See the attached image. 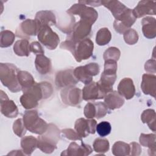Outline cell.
Masks as SVG:
<instances>
[{
	"label": "cell",
	"mask_w": 156,
	"mask_h": 156,
	"mask_svg": "<svg viewBox=\"0 0 156 156\" xmlns=\"http://www.w3.org/2000/svg\"><path fill=\"white\" fill-rule=\"evenodd\" d=\"M60 48L71 52L77 62L88 59L93 54L94 44L90 38H85L77 42L66 40L62 42Z\"/></svg>",
	"instance_id": "cell-1"
},
{
	"label": "cell",
	"mask_w": 156,
	"mask_h": 156,
	"mask_svg": "<svg viewBox=\"0 0 156 156\" xmlns=\"http://www.w3.org/2000/svg\"><path fill=\"white\" fill-rule=\"evenodd\" d=\"M18 71V68L12 63H1L0 64L1 82L13 93L22 90L17 77Z\"/></svg>",
	"instance_id": "cell-2"
},
{
	"label": "cell",
	"mask_w": 156,
	"mask_h": 156,
	"mask_svg": "<svg viewBox=\"0 0 156 156\" xmlns=\"http://www.w3.org/2000/svg\"><path fill=\"white\" fill-rule=\"evenodd\" d=\"M59 140V130L52 124H49L45 133L37 138V147L43 152L51 154L57 148Z\"/></svg>",
	"instance_id": "cell-3"
},
{
	"label": "cell",
	"mask_w": 156,
	"mask_h": 156,
	"mask_svg": "<svg viewBox=\"0 0 156 156\" xmlns=\"http://www.w3.org/2000/svg\"><path fill=\"white\" fill-rule=\"evenodd\" d=\"M117 63L114 60H105L104 69L98 82L106 94L113 91V85L116 79Z\"/></svg>",
	"instance_id": "cell-4"
},
{
	"label": "cell",
	"mask_w": 156,
	"mask_h": 156,
	"mask_svg": "<svg viewBox=\"0 0 156 156\" xmlns=\"http://www.w3.org/2000/svg\"><path fill=\"white\" fill-rule=\"evenodd\" d=\"M23 119L26 129L32 133L42 135L48 129V124L40 118L37 110L26 111Z\"/></svg>",
	"instance_id": "cell-5"
},
{
	"label": "cell",
	"mask_w": 156,
	"mask_h": 156,
	"mask_svg": "<svg viewBox=\"0 0 156 156\" xmlns=\"http://www.w3.org/2000/svg\"><path fill=\"white\" fill-rule=\"evenodd\" d=\"M69 15H77L82 21H86L93 25L98 17V13L93 7L85 4L77 3L73 5L66 12Z\"/></svg>",
	"instance_id": "cell-6"
},
{
	"label": "cell",
	"mask_w": 156,
	"mask_h": 156,
	"mask_svg": "<svg viewBox=\"0 0 156 156\" xmlns=\"http://www.w3.org/2000/svg\"><path fill=\"white\" fill-rule=\"evenodd\" d=\"M92 25L86 21L80 20L73 24L68 32L66 39L73 42H77L85 38L90 34Z\"/></svg>",
	"instance_id": "cell-7"
},
{
	"label": "cell",
	"mask_w": 156,
	"mask_h": 156,
	"mask_svg": "<svg viewBox=\"0 0 156 156\" xmlns=\"http://www.w3.org/2000/svg\"><path fill=\"white\" fill-rule=\"evenodd\" d=\"M39 41L50 50L55 49L60 42L58 35L49 26H43L38 34Z\"/></svg>",
	"instance_id": "cell-8"
},
{
	"label": "cell",
	"mask_w": 156,
	"mask_h": 156,
	"mask_svg": "<svg viewBox=\"0 0 156 156\" xmlns=\"http://www.w3.org/2000/svg\"><path fill=\"white\" fill-rule=\"evenodd\" d=\"M41 27L35 20L27 19L22 22L16 30L18 37L27 39L30 36L38 35Z\"/></svg>",
	"instance_id": "cell-9"
},
{
	"label": "cell",
	"mask_w": 156,
	"mask_h": 156,
	"mask_svg": "<svg viewBox=\"0 0 156 156\" xmlns=\"http://www.w3.org/2000/svg\"><path fill=\"white\" fill-rule=\"evenodd\" d=\"M96 125L97 122L93 118L87 119L81 118L76 120L74 129L81 138H85L90 133H95Z\"/></svg>",
	"instance_id": "cell-10"
},
{
	"label": "cell",
	"mask_w": 156,
	"mask_h": 156,
	"mask_svg": "<svg viewBox=\"0 0 156 156\" xmlns=\"http://www.w3.org/2000/svg\"><path fill=\"white\" fill-rule=\"evenodd\" d=\"M61 98L63 103L69 105H77L82 100V90L74 86L66 87L61 92Z\"/></svg>",
	"instance_id": "cell-11"
},
{
	"label": "cell",
	"mask_w": 156,
	"mask_h": 156,
	"mask_svg": "<svg viewBox=\"0 0 156 156\" xmlns=\"http://www.w3.org/2000/svg\"><path fill=\"white\" fill-rule=\"evenodd\" d=\"M82 94V99L88 101L104 98L106 93L101 88L98 82H91L85 85Z\"/></svg>",
	"instance_id": "cell-12"
},
{
	"label": "cell",
	"mask_w": 156,
	"mask_h": 156,
	"mask_svg": "<svg viewBox=\"0 0 156 156\" xmlns=\"http://www.w3.org/2000/svg\"><path fill=\"white\" fill-rule=\"evenodd\" d=\"M1 112L7 118H15L18 115V109L12 100H9L7 95L2 91H0Z\"/></svg>",
	"instance_id": "cell-13"
},
{
	"label": "cell",
	"mask_w": 156,
	"mask_h": 156,
	"mask_svg": "<svg viewBox=\"0 0 156 156\" xmlns=\"http://www.w3.org/2000/svg\"><path fill=\"white\" fill-rule=\"evenodd\" d=\"M78 82L74 75V71L73 69L60 71L55 76V85L59 88L74 86Z\"/></svg>",
	"instance_id": "cell-14"
},
{
	"label": "cell",
	"mask_w": 156,
	"mask_h": 156,
	"mask_svg": "<svg viewBox=\"0 0 156 156\" xmlns=\"http://www.w3.org/2000/svg\"><path fill=\"white\" fill-rule=\"evenodd\" d=\"M93 149L91 146L89 144H85L82 140L80 146L76 142L71 143L68 149L62 152L61 155L86 156L90 155Z\"/></svg>",
	"instance_id": "cell-15"
},
{
	"label": "cell",
	"mask_w": 156,
	"mask_h": 156,
	"mask_svg": "<svg viewBox=\"0 0 156 156\" xmlns=\"http://www.w3.org/2000/svg\"><path fill=\"white\" fill-rule=\"evenodd\" d=\"M135 21L136 18L132 13V10L130 9L127 13L121 16L119 20H115L113 23V27L116 32L122 34L127 30L129 29Z\"/></svg>",
	"instance_id": "cell-16"
},
{
	"label": "cell",
	"mask_w": 156,
	"mask_h": 156,
	"mask_svg": "<svg viewBox=\"0 0 156 156\" xmlns=\"http://www.w3.org/2000/svg\"><path fill=\"white\" fill-rule=\"evenodd\" d=\"M156 2L150 1H141L132 10V13L135 18H141L146 15H155Z\"/></svg>",
	"instance_id": "cell-17"
},
{
	"label": "cell",
	"mask_w": 156,
	"mask_h": 156,
	"mask_svg": "<svg viewBox=\"0 0 156 156\" xmlns=\"http://www.w3.org/2000/svg\"><path fill=\"white\" fill-rule=\"evenodd\" d=\"M101 3L104 7L110 10L115 20L119 19L130 10L119 1H102Z\"/></svg>",
	"instance_id": "cell-18"
},
{
	"label": "cell",
	"mask_w": 156,
	"mask_h": 156,
	"mask_svg": "<svg viewBox=\"0 0 156 156\" xmlns=\"http://www.w3.org/2000/svg\"><path fill=\"white\" fill-rule=\"evenodd\" d=\"M141 88L144 94L155 98L156 76L151 74H144L142 77Z\"/></svg>",
	"instance_id": "cell-19"
},
{
	"label": "cell",
	"mask_w": 156,
	"mask_h": 156,
	"mask_svg": "<svg viewBox=\"0 0 156 156\" xmlns=\"http://www.w3.org/2000/svg\"><path fill=\"white\" fill-rule=\"evenodd\" d=\"M118 92L126 99H132L135 93V88L133 80L129 77L122 79L118 86Z\"/></svg>",
	"instance_id": "cell-20"
},
{
	"label": "cell",
	"mask_w": 156,
	"mask_h": 156,
	"mask_svg": "<svg viewBox=\"0 0 156 156\" xmlns=\"http://www.w3.org/2000/svg\"><path fill=\"white\" fill-rule=\"evenodd\" d=\"M104 102L108 108L115 110L119 108L124 103V99L116 91H112L108 93L104 97Z\"/></svg>",
	"instance_id": "cell-21"
},
{
	"label": "cell",
	"mask_w": 156,
	"mask_h": 156,
	"mask_svg": "<svg viewBox=\"0 0 156 156\" xmlns=\"http://www.w3.org/2000/svg\"><path fill=\"white\" fill-rule=\"evenodd\" d=\"M142 31L144 36L149 39L156 37V21L151 16H146L141 21Z\"/></svg>",
	"instance_id": "cell-22"
},
{
	"label": "cell",
	"mask_w": 156,
	"mask_h": 156,
	"mask_svg": "<svg viewBox=\"0 0 156 156\" xmlns=\"http://www.w3.org/2000/svg\"><path fill=\"white\" fill-rule=\"evenodd\" d=\"M35 20L41 27L51 26L55 24L56 19L54 13L50 10H41L36 13Z\"/></svg>",
	"instance_id": "cell-23"
},
{
	"label": "cell",
	"mask_w": 156,
	"mask_h": 156,
	"mask_svg": "<svg viewBox=\"0 0 156 156\" xmlns=\"http://www.w3.org/2000/svg\"><path fill=\"white\" fill-rule=\"evenodd\" d=\"M35 65L37 71L43 75L50 73L52 69L51 60L44 54L37 55L35 60Z\"/></svg>",
	"instance_id": "cell-24"
},
{
	"label": "cell",
	"mask_w": 156,
	"mask_h": 156,
	"mask_svg": "<svg viewBox=\"0 0 156 156\" xmlns=\"http://www.w3.org/2000/svg\"><path fill=\"white\" fill-rule=\"evenodd\" d=\"M21 146L26 155H30L37 147V138L33 136H27L21 140Z\"/></svg>",
	"instance_id": "cell-25"
},
{
	"label": "cell",
	"mask_w": 156,
	"mask_h": 156,
	"mask_svg": "<svg viewBox=\"0 0 156 156\" xmlns=\"http://www.w3.org/2000/svg\"><path fill=\"white\" fill-rule=\"evenodd\" d=\"M155 136L156 135L154 133H141L140 135V143L143 146L149 147V155H155Z\"/></svg>",
	"instance_id": "cell-26"
},
{
	"label": "cell",
	"mask_w": 156,
	"mask_h": 156,
	"mask_svg": "<svg viewBox=\"0 0 156 156\" xmlns=\"http://www.w3.org/2000/svg\"><path fill=\"white\" fill-rule=\"evenodd\" d=\"M17 77L23 91L31 87L35 83L33 76L25 71H19L17 74Z\"/></svg>",
	"instance_id": "cell-27"
},
{
	"label": "cell",
	"mask_w": 156,
	"mask_h": 156,
	"mask_svg": "<svg viewBox=\"0 0 156 156\" xmlns=\"http://www.w3.org/2000/svg\"><path fill=\"white\" fill-rule=\"evenodd\" d=\"M20 102L26 109H31L36 107L38 104L39 100L30 92H24L20 98Z\"/></svg>",
	"instance_id": "cell-28"
},
{
	"label": "cell",
	"mask_w": 156,
	"mask_h": 156,
	"mask_svg": "<svg viewBox=\"0 0 156 156\" xmlns=\"http://www.w3.org/2000/svg\"><path fill=\"white\" fill-rule=\"evenodd\" d=\"M29 43L27 40L22 39L15 42L13 46V51L18 56L27 57L30 54Z\"/></svg>",
	"instance_id": "cell-29"
},
{
	"label": "cell",
	"mask_w": 156,
	"mask_h": 156,
	"mask_svg": "<svg viewBox=\"0 0 156 156\" xmlns=\"http://www.w3.org/2000/svg\"><path fill=\"white\" fill-rule=\"evenodd\" d=\"M155 112L153 109L145 110L141 115V119L143 123L147 124L150 129L155 132Z\"/></svg>",
	"instance_id": "cell-30"
},
{
	"label": "cell",
	"mask_w": 156,
	"mask_h": 156,
	"mask_svg": "<svg viewBox=\"0 0 156 156\" xmlns=\"http://www.w3.org/2000/svg\"><path fill=\"white\" fill-rule=\"evenodd\" d=\"M74 75L78 81L82 82L85 85L88 84L93 80V77L89 74L85 66L76 68L74 69Z\"/></svg>",
	"instance_id": "cell-31"
},
{
	"label": "cell",
	"mask_w": 156,
	"mask_h": 156,
	"mask_svg": "<svg viewBox=\"0 0 156 156\" xmlns=\"http://www.w3.org/2000/svg\"><path fill=\"white\" fill-rule=\"evenodd\" d=\"M112 153L116 156H126L130 155V144L119 141L114 143L112 149Z\"/></svg>",
	"instance_id": "cell-32"
},
{
	"label": "cell",
	"mask_w": 156,
	"mask_h": 156,
	"mask_svg": "<svg viewBox=\"0 0 156 156\" xmlns=\"http://www.w3.org/2000/svg\"><path fill=\"white\" fill-rule=\"evenodd\" d=\"M111 38V32L107 28L104 27L98 31L96 37V42L99 46H104L110 42Z\"/></svg>",
	"instance_id": "cell-33"
},
{
	"label": "cell",
	"mask_w": 156,
	"mask_h": 156,
	"mask_svg": "<svg viewBox=\"0 0 156 156\" xmlns=\"http://www.w3.org/2000/svg\"><path fill=\"white\" fill-rule=\"evenodd\" d=\"M15 34L8 30H2L0 34V46L1 48H7L11 46L14 40Z\"/></svg>",
	"instance_id": "cell-34"
},
{
	"label": "cell",
	"mask_w": 156,
	"mask_h": 156,
	"mask_svg": "<svg viewBox=\"0 0 156 156\" xmlns=\"http://www.w3.org/2000/svg\"><path fill=\"white\" fill-rule=\"evenodd\" d=\"M93 146L96 152L104 154L109 150L110 144L107 139L98 138L94 141Z\"/></svg>",
	"instance_id": "cell-35"
},
{
	"label": "cell",
	"mask_w": 156,
	"mask_h": 156,
	"mask_svg": "<svg viewBox=\"0 0 156 156\" xmlns=\"http://www.w3.org/2000/svg\"><path fill=\"white\" fill-rule=\"evenodd\" d=\"M121 55L119 49L116 47H110L104 53L103 58L105 60H112L117 62Z\"/></svg>",
	"instance_id": "cell-36"
},
{
	"label": "cell",
	"mask_w": 156,
	"mask_h": 156,
	"mask_svg": "<svg viewBox=\"0 0 156 156\" xmlns=\"http://www.w3.org/2000/svg\"><path fill=\"white\" fill-rule=\"evenodd\" d=\"M13 132L19 137L23 136L27 130L24 124L23 119L19 118L16 119L13 124Z\"/></svg>",
	"instance_id": "cell-37"
},
{
	"label": "cell",
	"mask_w": 156,
	"mask_h": 156,
	"mask_svg": "<svg viewBox=\"0 0 156 156\" xmlns=\"http://www.w3.org/2000/svg\"><path fill=\"white\" fill-rule=\"evenodd\" d=\"M124 40L128 44H134L138 40V33L134 29H129L124 33Z\"/></svg>",
	"instance_id": "cell-38"
},
{
	"label": "cell",
	"mask_w": 156,
	"mask_h": 156,
	"mask_svg": "<svg viewBox=\"0 0 156 156\" xmlns=\"http://www.w3.org/2000/svg\"><path fill=\"white\" fill-rule=\"evenodd\" d=\"M112 130L110 124L107 121H102L96 125V131L101 136L108 135Z\"/></svg>",
	"instance_id": "cell-39"
},
{
	"label": "cell",
	"mask_w": 156,
	"mask_h": 156,
	"mask_svg": "<svg viewBox=\"0 0 156 156\" xmlns=\"http://www.w3.org/2000/svg\"><path fill=\"white\" fill-rule=\"evenodd\" d=\"M96 107V116L97 119L104 117L108 112V107L105 102H94Z\"/></svg>",
	"instance_id": "cell-40"
},
{
	"label": "cell",
	"mask_w": 156,
	"mask_h": 156,
	"mask_svg": "<svg viewBox=\"0 0 156 156\" xmlns=\"http://www.w3.org/2000/svg\"><path fill=\"white\" fill-rule=\"evenodd\" d=\"M84 115L88 119H92L96 116V107L94 103L88 102L86 104L83 110Z\"/></svg>",
	"instance_id": "cell-41"
},
{
	"label": "cell",
	"mask_w": 156,
	"mask_h": 156,
	"mask_svg": "<svg viewBox=\"0 0 156 156\" xmlns=\"http://www.w3.org/2000/svg\"><path fill=\"white\" fill-rule=\"evenodd\" d=\"M62 133L66 138L71 140H80L82 141V138L78 135V133L72 129H63Z\"/></svg>",
	"instance_id": "cell-42"
},
{
	"label": "cell",
	"mask_w": 156,
	"mask_h": 156,
	"mask_svg": "<svg viewBox=\"0 0 156 156\" xmlns=\"http://www.w3.org/2000/svg\"><path fill=\"white\" fill-rule=\"evenodd\" d=\"M85 67L91 76H94L99 73V66L96 63H90L85 65Z\"/></svg>",
	"instance_id": "cell-43"
},
{
	"label": "cell",
	"mask_w": 156,
	"mask_h": 156,
	"mask_svg": "<svg viewBox=\"0 0 156 156\" xmlns=\"http://www.w3.org/2000/svg\"><path fill=\"white\" fill-rule=\"evenodd\" d=\"M29 48L30 52H32L37 55L43 54L44 53V51L40 43L37 41H34L31 43L29 45Z\"/></svg>",
	"instance_id": "cell-44"
},
{
	"label": "cell",
	"mask_w": 156,
	"mask_h": 156,
	"mask_svg": "<svg viewBox=\"0 0 156 156\" xmlns=\"http://www.w3.org/2000/svg\"><path fill=\"white\" fill-rule=\"evenodd\" d=\"M130 155H139L141 152V148L139 144L135 142H132L130 144Z\"/></svg>",
	"instance_id": "cell-45"
},
{
	"label": "cell",
	"mask_w": 156,
	"mask_h": 156,
	"mask_svg": "<svg viewBox=\"0 0 156 156\" xmlns=\"http://www.w3.org/2000/svg\"><path fill=\"white\" fill-rule=\"evenodd\" d=\"M155 60H149L144 65V69L146 71L151 73H155Z\"/></svg>",
	"instance_id": "cell-46"
},
{
	"label": "cell",
	"mask_w": 156,
	"mask_h": 156,
	"mask_svg": "<svg viewBox=\"0 0 156 156\" xmlns=\"http://www.w3.org/2000/svg\"><path fill=\"white\" fill-rule=\"evenodd\" d=\"M78 3L85 5H90L94 7H98L102 5L101 1H79Z\"/></svg>",
	"instance_id": "cell-47"
},
{
	"label": "cell",
	"mask_w": 156,
	"mask_h": 156,
	"mask_svg": "<svg viewBox=\"0 0 156 156\" xmlns=\"http://www.w3.org/2000/svg\"><path fill=\"white\" fill-rule=\"evenodd\" d=\"M22 151L18 150V151H12V152L9 153L8 155H25L24 153L21 152Z\"/></svg>",
	"instance_id": "cell-48"
}]
</instances>
